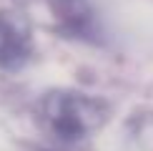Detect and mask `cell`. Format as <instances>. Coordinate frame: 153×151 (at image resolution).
<instances>
[{
	"instance_id": "obj_1",
	"label": "cell",
	"mask_w": 153,
	"mask_h": 151,
	"mask_svg": "<svg viewBox=\"0 0 153 151\" xmlns=\"http://www.w3.org/2000/svg\"><path fill=\"white\" fill-rule=\"evenodd\" d=\"M108 103L98 96L78 91H55L48 93L40 103V118L45 129L60 141H83L103 129L108 121Z\"/></svg>"
},
{
	"instance_id": "obj_2",
	"label": "cell",
	"mask_w": 153,
	"mask_h": 151,
	"mask_svg": "<svg viewBox=\"0 0 153 151\" xmlns=\"http://www.w3.org/2000/svg\"><path fill=\"white\" fill-rule=\"evenodd\" d=\"M23 8V15L38 18L43 25L63 35L85 33L91 25V10L83 0H15Z\"/></svg>"
},
{
	"instance_id": "obj_3",
	"label": "cell",
	"mask_w": 153,
	"mask_h": 151,
	"mask_svg": "<svg viewBox=\"0 0 153 151\" xmlns=\"http://www.w3.org/2000/svg\"><path fill=\"white\" fill-rule=\"evenodd\" d=\"M33 55L30 20L23 13L0 10V71H18Z\"/></svg>"
},
{
	"instance_id": "obj_4",
	"label": "cell",
	"mask_w": 153,
	"mask_h": 151,
	"mask_svg": "<svg viewBox=\"0 0 153 151\" xmlns=\"http://www.w3.org/2000/svg\"><path fill=\"white\" fill-rule=\"evenodd\" d=\"M123 151H153V113H141L126 126Z\"/></svg>"
}]
</instances>
